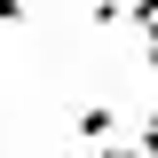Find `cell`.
I'll use <instances>...</instances> for the list:
<instances>
[{
    "label": "cell",
    "instance_id": "obj_1",
    "mask_svg": "<svg viewBox=\"0 0 158 158\" xmlns=\"http://www.w3.org/2000/svg\"><path fill=\"white\" fill-rule=\"evenodd\" d=\"M111 127H118L111 103H87V111H79V135H87V142H111Z\"/></svg>",
    "mask_w": 158,
    "mask_h": 158
},
{
    "label": "cell",
    "instance_id": "obj_3",
    "mask_svg": "<svg viewBox=\"0 0 158 158\" xmlns=\"http://www.w3.org/2000/svg\"><path fill=\"white\" fill-rule=\"evenodd\" d=\"M0 24H24V0H0Z\"/></svg>",
    "mask_w": 158,
    "mask_h": 158
},
{
    "label": "cell",
    "instance_id": "obj_2",
    "mask_svg": "<svg viewBox=\"0 0 158 158\" xmlns=\"http://www.w3.org/2000/svg\"><path fill=\"white\" fill-rule=\"evenodd\" d=\"M95 158H150L142 142H95Z\"/></svg>",
    "mask_w": 158,
    "mask_h": 158
},
{
    "label": "cell",
    "instance_id": "obj_4",
    "mask_svg": "<svg viewBox=\"0 0 158 158\" xmlns=\"http://www.w3.org/2000/svg\"><path fill=\"white\" fill-rule=\"evenodd\" d=\"M135 142H142V150H150V158H158V118H150V127H142V135H135Z\"/></svg>",
    "mask_w": 158,
    "mask_h": 158
}]
</instances>
